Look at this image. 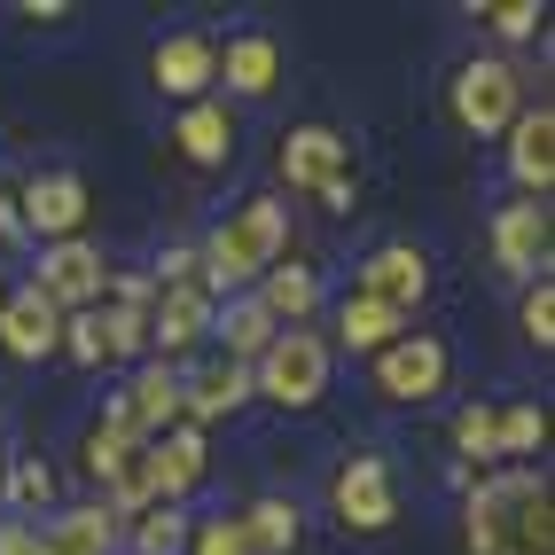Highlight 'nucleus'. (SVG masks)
<instances>
[{
	"label": "nucleus",
	"mask_w": 555,
	"mask_h": 555,
	"mask_svg": "<svg viewBox=\"0 0 555 555\" xmlns=\"http://www.w3.org/2000/svg\"><path fill=\"white\" fill-rule=\"evenodd\" d=\"M406 337V313H391V306H376V298H360V289H345V306H337V345L345 352H367L376 360L384 345H399Z\"/></svg>",
	"instance_id": "obj_23"
},
{
	"label": "nucleus",
	"mask_w": 555,
	"mask_h": 555,
	"mask_svg": "<svg viewBox=\"0 0 555 555\" xmlns=\"http://www.w3.org/2000/svg\"><path fill=\"white\" fill-rule=\"evenodd\" d=\"M328 508H337L345 532H384L399 516V469L384 454H352L337 469V486H328Z\"/></svg>",
	"instance_id": "obj_6"
},
{
	"label": "nucleus",
	"mask_w": 555,
	"mask_h": 555,
	"mask_svg": "<svg viewBox=\"0 0 555 555\" xmlns=\"http://www.w3.org/2000/svg\"><path fill=\"white\" fill-rule=\"evenodd\" d=\"M211 328H219V345H228V360H235V367H250L258 352L282 337V328L267 321V306L250 298V289H243V298H228V306H211Z\"/></svg>",
	"instance_id": "obj_24"
},
{
	"label": "nucleus",
	"mask_w": 555,
	"mask_h": 555,
	"mask_svg": "<svg viewBox=\"0 0 555 555\" xmlns=\"http://www.w3.org/2000/svg\"><path fill=\"white\" fill-rule=\"evenodd\" d=\"M235 532H243L250 555H289L306 525H298V501H274V493H267V501H250V508L235 516Z\"/></svg>",
	"instance_id": "obj_25"
},
{
	"label": "nucleus",
	"mask_w": 555,
	"mask_h": 555,
	"mask_svg": "<svg viewBox=\"0 0 555 555\" xmlns=\"http://www.w3.org/2000/svg\"><path fill=\"white\" fill-rule=\"evenodd\" d=\"M243 399H250V367H235V360H211L204 376H189V384H180V423H189V430H204V423H219V415H235Z\"/></svg>",
	"instance_id": "obj_21"
},
{
	"label": "nucleus",
	"mask_w": 555,
	"mask_h": 555,
	"mask_svg": "<svg viewBox=\"0 0 555 555\" xmlns=\"http://www.w3.org/2000/svg\"><path fill=\"white\" fill-rule=\"evenodd\" d=\"M0 555H40V532H31L24 516H9V525H0Z\"/></svg>",
	"instance_id": "obj_35"
},
{
	"label": "nucleus",
	"mask_w": 555,
	"mask_h": 555,
	"mask_svg": "<svg viewBox=\"0 0 555 555\" xmlns=\"http://www.w3.org/2000/svg\"><path fill=\"white\" fill-rule=\"evenodd\" d=\"M235 141H243V133H235V109H228V102H189V109H180V126H172V150L189 157V165H204V172L228 165Z\"/></svg>",
	"instance_id": "obj_20"
},
{
	"label": "nucleus",
	"mask_w": 555,
	"mask_h": 555,
	"mask_svg": "<svg viewBox=\"0 0 555 555\" xmlns=\"http://www.w3.org/2000/svg\"><path fill=\"white\" fill-rule=\"evenodd\" d=\"M219 79H228V94H243V102L274 94V87H282V48H274V31H235V40L219 48Z\"/></svg>",
	"instance_id": "obj_19"
},
{
	"label": "nucleus",
	"mask_w": 555,
	"mask_h": 555,
	"mask_svg": "<svg viewBox=\"0 0 555 555\" xmlns=\"http://www.w3.org/2000/svg\"><path fill=\"white\" fill-rule=\"evenodd\" d=\"M189 555H250L235 516H204V525H189Z\"/></svg>",
	"instance_id": "obj_33"
},
{
	"label": "nucleus",
	"mask_w": 555,
	"mask_h": 555,
	"mask_svg": "<svg viewBox=\"0 0 555 555\" xmlns=\"http://www.w3.org/2000/svg\"><path fill=\"white\" fill-rule=\"evenodd\" d=\"M63 345V313L40 298V289H9V298H0V352L9 360H48Z\"/></svg>",
	"instance_id": "obj_12"
},
{
	"label": "nucleus",
	"mask_w": 555,
	"mask_h": 555,
	"mask_svg": "<svg viewBox=\"0 0 555 555\" xmlns=\"http://www.w3.org/2000/svg\"><path fill=\"white\" fill-rule=\"evenodd\" d=\"M525 337H532L540 352L555 345V282H547V274H540V282L525 289Z\"/></svg>",
	"instance_id": "obj_34"
},
{
	"label": "nucleus",
	"mask_w": 555,
	"mask_h": 555,
	"mask_svg": "<svg viewBox=\"0 0 555 555\" xmlns=\"http://www.w3.org/2000/svg\"><path fill=\"white\" fill-rule=\"evenodd\" d=\"M447 109H454L462 133L501 141L516 118H525V70H516L508 55H469L454 79H447Z\"/></svg>",
	"instance_id": "obj_3"
},
{
	"label": "nucleus",
	"mask_w": 555,
	"mask_h": 555,
	"mask_svg": "<svg viewBox=\"0 0 555 555\" xmlns=\"http://www.w3.org/2000/svg\"><path fill=\"white\" fill-rule=\"evenodd\" d=\"M150 79L172 102H211V87H219V40H204V31H165L157 55H150Z\"/></svg>",
	"instance_id": "obj_10"
},
{
	"label": "nucleus",
	"mask_w": 555,
	"mask_h": 555,
	"mask_svg": "<svg viewBox=\"0 0 555 555\" xmlns=\"http://www.w3.org/2000/svg\"><path fill=\"white\" fill-rule=\"evenodd\" d=\"M328 367H337L328 337H313V328H282V337L250 360V391L274 399V406H321L328 399Z\"/></svg>",
	"instance_id": "obj_4"
},
{
	"label": "nucleus",
	"mask_w": 555,
	"mask_h": 555,
	"mask_svg": "<svg viewBox=\"0 0 555 555\" xmlns=\"http://www.w3.org/2000/svg\"><path fill=\"white\" fill-rule=\"evenodd\" d=\"M102 321V352L109 360H150V313H133V306H94Z\"/></svg>",
	"instance_id": "obj_28"
},
{
	"label": "nucleus",
	"mask_w": 555,
	"mask_h": 555,
	"mask_svg": "<svg viewBox=\"0 0 555 555\" xmlns=\"http://www.w3.org/2000/svg\"><path fill=\"white\" fill-rule=\"evenodd\" d=\"M250 298L267 306V321H274V328H306V321L321 313V274L289 258V267H267V274H258Z\"/></svg>",
	"instance_id": "obj_22"
},
{
	"label": "nucleus",
	"mask_w": 555,
	"mask_h": 555,
	"mask_svg": "<svg viewBox=\"0 0 555 555\" xmlns=\"http://www.w3.org/2000/svg\"><path fill=\"white\" fill-rule=\"evenodd\" d=\"M141 469H150V486H157V501H189L196 486H204V430H189V423H172L165 438H150L141 447Z\"/></svg>",
	"instance_id": "obj_13"
},
{
	"label": "nucleus",
	"mask_w": 555,
	"mask_h": 555,
	"mask_svg": "<svg viewBox=\"0 0 555 555\" xmlns=\"http://www.w3.org/2000/svg\"><path fill=\"white\" fill-rule=\"evenodd\" d=\"M313 204H321V211H352V204H360L352 172H337V180H328V189H313Z\"/></svg>",
	"instance_id": "obj_36"
},
{
	"label": "nucleus",
	"mask_w": 555,
	"mask_h": 555,
	"mask_svg": "<svg viewBox=\"0 0 555 555\" xmlns=\"http://www.w3.org/2000/svg\"><path fill=\"white\" fill-rule=\"evenodd\" d=\"M447 376H454V352L438 345V337H423V328H406L399 345H384L376 360H367V384H376V399H391V406L438 399V391H447Z\"/></svg>",
	"instance_id": "obj_5"
},
{
	"label": "nucleus",
	"mask_w": 555,
	"mask_h": 555,
	"mask_svg": "<svg viewBox=\"0 0 555 555\" xmlns=\"http://www.w3.org/2000/svg\"><path fill=\"white\" fill-rule=\"evenodd\" d=\"M16 228L40 235V250L48 243H79V228H87V180L79 172H40L16 196Z\"/></svg>",
	"instance_id": "obj_8"
},
{
	"label": "nucleus",
	"mask_w": 555,
	"mask_h": 555,
	"mask_svg": "<svg viewBox=\"0 0 555 555\" xmlns=\"http://www.w3.org/2000/svg\"><path fill=\"white\" fill-rule=\"evenodd\" d=\"M477 16H486L493 40H532L547 9H540V0H493V9H477Z\"/></svg>",
	"instance_id": "obj_30"
},
{
	"label": "nucleus",
	"mask_w": 555,
	"mask_h": 555,
	"mask_svg": "<svg viewBox=\"0 0 555 555\" xmlns=\"http://www.w3.org/2000/svg\"><path fill=\"white\" fill-rule=\"evenodd\" d=\"M55 352H70V360H79V367H102L109 352H102V321L94 313H63V345Z\"/></svg>",
	"instance_id": "obj_32"
},
{
	"label": "nucleus",
	"mask_w": 555,
	"mask_h": 555,
	"mask_svg": "<svg viewBox=\"0 0 555 555\" xmlns=\"http://www.w3.org/2000/svg\"><path fill=\"white\" fill-rule=\"evenodd\" d=\"M0 493H9L16 508H48L55 501V469L48 462H16V469H0Z\"/></svg>",
	"instance_id": "obj_29"
},
{
	"label": "nucleus",
	"mask_w": 555,
	"mask_h": 555,
	"mask_svg": "<svg viewBox=\"0 0 555 555\" xmlns=\"http://www.w3.org/2000/svg\"><path fill=\"white\" fill-rule=\"evenodd\" d=\"M282 250H289V211H282L274 196H250L243 211H228V219L204 235V250H196V282L211 289V298H228V289L258 282L267 267H282Z\"/></svg>",
	"instance_id": "obj_2"
},
{
	"label": "nucleus",
	"mask_w": 555,
	"mask_h": 555,
	"mask_svg": "<svg viewBox=\"0 0 555 555\" xmlns=\"http://www.w3.org/2000/svg\"><path fill=\"white\" fill-rule=\"evenodd\" d=\"M454 454L501 462V454H493V406H462V415H454Z\"/></svg>",
	"instance_id": "obj_31"
},
{
	"label": "nucleus",
	"mask_w": 555,
	"mask_h": 555,
	"mask_svg": "<svg viewBox=\"0 0 555 555\" xmlns=\"http://www.w3.org/2000/svg\"><path fill=\"white\" fill-rule=\"evenodd\" d=\"M360 298H376V306H391V313H415L423 298H430V258L415 250V243H376L360 258Z\"/></svg>",
	"instance_id": "obj_9"
},
{
	"label": "nucleus",
	"mask_w": 555,
	"mask_h": 555,
	"mask_svg": "<svg viewBox=\"0 0 555 555\" xmlns=\"http://www.w3.org/2000/svg\"><path fill=\"white\" fill-rule=\"evenodd\" d=\"M31 289L55 306V313H94L102 289H109V267L94 243H48L40 250V274H31Z\"/></svg>",
	"instance_id": "obj_7"
},
{
	"label": "nucleus",
	"mask_w": 555,
	"mask_h": 555,
	"mask_svg": "<svg viewBox=\"0 0 555 555\" xmlns=\"http://www.w3.org/2000/svg\"><path fill=\"white\" fill-rule=\"evenodd\" d=\"M555 516H547V477L501 469L469 493V555H547Z\"/></svg>",
	"instance_id": "obj_1"
},
{
	"label": "nucleus",
	"mask_w": 555,
	"mask_h": 555,
	"mask_svg": "<svg viewBox=\"0 0 555 555\" xmlns=\"http://www.w3.org/2000/svg\"><path fill=\"white\" fill-rule=\"evenodd\" d=\"M0 235H16V196L0 189Z\"/></svg>",
	"instance_id": "obj_37"
},
{
	"label": "nucleus",
	"mask_w": 555,
	"mask_h": 555,
	"mask_svg": "<svg viewBox=\"0 0 555 555\" xmlns=\"http://www.w3.org/2000/svg\"><path fill=\"white\" fill-rule=\"evenodd\" d=\"M493 267L501 274H525V282L547 267V204L525 196V204H501L493 211Z\"/></svg>",
	"instance_id": "obj_14"
},
{
	"label": "nucleus",
	"mask_w": 555,
	"mask_h": 555,
	"mask_svg": "<svg viewBox=\"0 0 555 555\" xmlns=\"http://www.w3.org/2000/svg\"><path fill=\"white\" fill-rule=\"evenodd\" d=\"M133 555H189V516H180L172 501H157V508H141L133 516Z\"/></svg>",
	"instance_id": "obj_27"
},
{
	"label": "nucleus",
	"mask_w": 555,
	"mask_h": 555,
	"mask_svg": "<svg viewBox=\"0 0 555 555\" xmlns=\"http://www.w3.org/2000/svg\"><path fill=\"white\" fill-rule=\"evenodd\" d=\"M118 406H126V423L141 430V447H150V438H165V430L180 423V376H172L165 360H141L133 384L118 391Z\"/></svg>",
	"instance_id": "obj_16"
},
{
	"label": "nucleus",
	"mask_w": 555,
	"mask_h": 555,
	"mask_svg": "<svg viewBox=\"0 0 555 555\" xmlns=\"http://www.w3.org/2000/svg\"><path fill=\"white\" fill-rule=\"evenodd\" d=\"M31 532H40V555H118V540H126V525L102 501L94 508H63V516H48V525H31Z\"/></svg>",
	"instance_id": "obj_18"
},
{
	"label": "nucleus",
	"mask_w": 555,
	"mask_h": 555,
	"mask_svg": "<svg viewBox=\"0 0 555 555\" xmlns=\"http://www.w3.org/2000/svg\"><path fill=\"white\" fill-rule=\"evenodd\" d=\"M211 289L204 282H172V289H157V306H150V352L172 367L189 345H204V328H211Z\"/></svg>",
	"instance_id": "obj_11"
},
{
	"label": "nucleus",
	"mask_w": 555,
	"mask_h": 555,
	"mask_svg": "<svg viewBox=\"0 0 555 555\" xmlns=\"http://www.w3.org/2000/svg\"><path fill=\"white\" fill-rule=\"evenodd\" d=\"M337 172H345V133H337V126H289V133H282V189L313 196V189H328Z\"/></svg>",
	"instance_id": "obj_15"
},
{
	"label": "nucleus",
	"mask_w": 555,
	"mask_h": 555,
	"mask_svg": "<svg viewBox=\"0 0 555 555\" xmlns=\"http://www.w3.org/2000/svg\"><path fill=\"white\" fill-rule=\"evenodd\" d=\"M540 438H547V415L532 399H508V406H493V454L501 462H525V454H540Z\"/></svg>",
	"instance_id": "obj_26"
},
{
	"label": "nucleus",
	"mask_w": 555,
	"mask_h": 555,
	"mask_svg": "<svg viewBox=\"0 0 555 555\" xmlns=\"http://www.w3.org/2000/svg\"><path fill=\"white\" fill-rule=\"evenodd\" d=\"M508 172H516V189H525L532 204L555 189V109L547 102L508 126Z\"/></svg>",
	"instance_id": "obj_17"
}]
</instances>
